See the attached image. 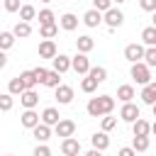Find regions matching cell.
Masks as SVG:
<instances>
[{"label": "cell", "mask_w": 156, "mask_h": 156, "mask_svg": "<svg viewBox=\"0 0 156 156\" xmlns=\"http://www.w3.org/2000/svg\"><path fill=\"white\" fill-rule=\"evenodd\" d=\"M115 110V98L112 95H100V98H93L88 102V112L93 117H100V115H110Z\"/></svg>", "instance_id": "6da1fadb"}, {"label": "cell", "mask_w": 156, "mask_h": 156, "mask_svg": "<svg viewBox=\"0 0 156 156\" xmlns=\"http://www.w3.org/2000/svg\"><path fill=\"white\" fill-rule=\"evenodd\" d=\"M132 78L136 80V83H141V85H149L151 83V71H149V66L146 63H132Z\"/></svg>", "instance_id": "7a4b0ae2"}, {"label": "cell", "mask_w": 156, "mask_h": 156, "mask_svg": "<svg viewBox=\"0 0 156 156\" xmlns=\"http://www.w3.org/2000/svg\"><path fill=\"white\" fill-rule=\"evenodd\" d=\"M144 56H146L144 46H139V44H127V46H124V58H129L132 63H139Z\"/></svg>", "instance_id": "3957f363"}, {"label": "cell", "mask_w": 156, "mask_h": 156, "mask_svg": "<svg viewBox=\"0 0 156 156\" xmlns=\"http://www.w3.org/2000/svg\"><path fill=\"white\" fill-rule=\"evenodd\" d=\"M71 68H73L76 73H90V61H88V56H85V54L73 56V58H71Z\"/></svg>", "instance_id": "277c9868"}, {"label": "cell", "mask_w": 156, "mask_h": 156, "mask_svg": "<svg viewBox=\"0 0 156 156\" xmlns=\"http://www.w3.org/2000/svg\"><path fill=\"white\" fill-rule=\"evenodd\" d=\"M119 117H122L124 122H136V119H139V107H136L134 102H124L122 110H119Z\"/></svg>", "instance_id": "5b68a950"}, {"label": "cell", "mask_w": 156, "mask_h": 156, "mask_svg": "<svg viewBox=\"0 0 156 156\" xmlns=\"http://www.w3.org/2000/svg\"><path fill=\"white\" fill-rule=\"evenodd\" d=\"M39 56L41 58H56L58 54H56V44H54V39H44L41 44H39Z\"/></svg>", "instance_id": "8992f818"}, {"label": "cell", "mask_w": 156, "mask_h": 156, "mask_svg": "<svg viewBox=\"0 0 156 156\" xmlns=\"http://www.w3.org/2000/svg\"><path fill=\"white\" fill-rule=\"evenodd\" d=\"M61 151H63L66 156H78V154H80V141L73 139V136H68V139L61 141Z\"/></svg>", "instance_id": "52a82bcc"}, {"label": "cell", "mask_w": 156, "mask_h": 156, "mask_svg": "<svg viewBox=\"0 0 156 156\" xmlns=\"http://www.w3.org/2000/svg\"><path fill=\"white\" fill-rule=\"evenodd\" d=\"M105 22H107V27H112V29H117L122 22H124V15H122V10H107L105 12Z\"/></svg>", "instance_id": "ba28073f"}, {"label": "cell", "mask_w": 156, "mask_h": 156, "mask_svg": "<svg viewBox=\"0 0 156 156\" xmlns=\"http://www.w3.org/2000/svg\"><path fill=\"white\" fill-rule=\"evenodd\" d=\"M73 132H76V122H73V119H61V122L56 124V134L63 136V139L73 136Z\"/></svg>", "instance_id": "9c48e42d"}, {"label": "cell", "mask_w": 156, "mask_h": 156, "mask_svg": "<svg viewBox=\"0 0 156 156\" xmlns=\"http://www.w3.org/2000/svg\"><path fill=\"white\" fill-rule=\"evenodd\" d=\"M56 100H58L61 105H68V102L73 100V88H71V85H58V88H56Z\"/></svg>", "instance_id": "30bf717a"}, {"label": "cell", "mask_w": 156, "mask_h": 156, "mask_svg": "<svg viewBox=\"0 0 156 156\" xmlns=\"http://www.w3.org/2000/svg\"><path fill=\"white\" fill-rule=\"evenodd\" d=\"M20 100H22V105H24L27 110H34L37 102H39V95H37V90H24V93L20 95Z\"/></svg>", "instance_id": "8fae6325"}, {"label": "cell", "mask_w": 156, "mask_h": 156, "mask_svg": "<svg viewBox=\"0 0 156 156\" xmlns=\"http://www.w3.org/2000/svg\"><path fill=\"white\" fill-rule=\"evenodd\" d=\"M58 117H61V115H58V110H56V107H46V110L41 112V122H44V124H49V127H51V124H58V122H61Z\"/></svg>", "instance_id": "7c38bea8"}, {"label": "cell", "mask_w": 156, "mask_h": 156, "mask_svg": "<svg viewBox=\"0 0 156 156\" xmlns=\"http://www.w3.org/2000/svg\"><path fill=\"white\" fill-rule=\"evenodd\" d=\"M141 100H144L146 105H154V102H156V80H151L149 85H144V90H141Z\"/></svg>", "instance_id": "4fadbf2b"}, {"label": "cell", "mask_w": 156, "mask_h": 156, "mask_svg": "<svg viewBox=\"0 0 156 156\" xmlns=\"http://www.w3.org/2000/svg\"><path fill=\"white\" fill-rule=\"evenodd\" d=\"M83 22H85L88 27H98V24L102 22V15H100V10H95V7H93V10H88V12L83 15Z\"/></svg>", "instance_id": "5bb4252c"}, {"label": "cell", "mask_w": 156, "mask_h": 156, "mask_svg": "<svg viewBox=\"0 0 156 156\" xmlns=\"http://www.w3.org/2000/svg\"><path fill=\"white\" fill-rule=\"evenodd\" d=\"M20 122H22V127H29V129H34L37 124H41V122H39V115H37L34 110H27V112L22 115Z\"/></svg>", "instance_id": "9a60e30c"}, {"label": "cell", "mask_w": 156, "mask_h": 156, "mask_svg": "<svg viewBox=\"0 0 156 156\" xmlns=\"http://www.w3.org/2000/svg\"><path fill=\"white\" fill-rule=\"evenodd\" d=\"M93 149H98V151H102V149H107L110 146V136L105 134V132H98V134H93Z\"/></svg>", "instance_id": "2e32d148"}, {"label": "cell", "mask_w": 156, "mask_h": 156, "mask_svg": "<svg viewBox=\"0 0 156 156\" xmlns=\"http://www.w3.org/2000/svg\"><path fill=\"white\" fill-rule=\"evenodd\" d=\"M71 68V58L68 56H63V54H58L56 58H54V71H58V73H66Z\"/></svg>", "instance_id": "e0dca14e"}, {"label": "cell", "mask_w": 156, "mask_h": 156, "mask_svg": "<svg viewBox=\"0 0 156 156\" xmlns=\"http://www.w3.org/2000/svg\"><path fill=\"white\" fill-rule=\"evenodd\" d=\"M93 46H95V41H93L90 37H78V39H76V49H78L80 54H88Z\"/></svg>", "instance_id": "ac0fdd59"}, {"label": "cell", "mask_w": 156, "mask_h": 156, "mask_svg": "<svg viewBox=\"0 0 156 156\" xmlns=\"http://www.w3.org/2000/svg\"><path fill=\"white\" fill-rule=\"evenodd\" d=\"M149 132H151V124L146 119H136L134 122V136H149Z\"/></svg>", "instance_id": "d6986e66"}, {"label": "cell", "mask_w": 156, "mask_h": 156, "mask_svg": "<svg viewBox=\"0 0 156 156\" xmlns=\"http://www.w3.org/2000/svg\"><path fill=\"white\" fill-rule=\"evenodd\" d=\"M61 27H63V29H68V32H71V29H76V27H78V17H76L73 12H66V15L61 17Z\"/></svg>", "instance_id": "ffe728a7"}, {"label": "cell", "mask_w": 156, "mask_h": 156, "mask_svg": "<svg viewBox=\"0 0 156 156\" xmlns=\"http://www.w3.org/2000/svg\"><path fill=\"white\" fill-rule=\"evenodd\" d=\"M20 78L24 80L27 90H34V85L39 83V80H37V76H34V68H32V71H22V73H20Z\"/></svg>", "instance_id": "44dd1931"}, {"label": "cell", "mask_w": 156, "mask_h": 156, "mask_svg": "<svg viewBox=\"0 0 156 156\" xmlns=\"http://www.w3.org/2000/svg\"><path fill=\"white\" fill-rule=\"evenodd\" d=\"M117 98H119L122 102H132V98H134V88H132V85H119V88H117Z\"/></svg>", "instance_id": "7402d4cb"}, {"label": "cell", "mask_w": 156, "mask_h": 156, "mask_svg": "<svg viewBox=\"0 0 156 156\" xmlns=\"http://www.w3.org/2000/svg\"><path fill=\"white\" fill-rule=\"evenodd\" d=\"M34 136H37V141H46L49 136H51V129H49V124H37L34 127Z\"/></svg>", "instance_id": "603a6c76"}, {"label": "cell", "mask_w": 156, "mask_h": 156, "mask_svg": "<svg viewBox=\"0 0 156 156\" xmlns=\"http://www.w3.org/2000/svg\"><path fill=\"white\" fill-rule=\"evenodd\" d=\"M141 39H144V44H149V46H156V27L151 24V27L141 29Z\"/></svg>", "instance_id": "cb8c5ba5"}, {"label": "cell", "mask_w": 156, "mask_h": 156, "mask_svg": "<svg viewBox=\"0 0 156 156\" xmlns=\"http://www.w3.org/2000/svg\"><path fill=\"white\" fill-rule=\"evenodd\" d=\"M34 17H37L34 5H22V10H20V20H22V22H29V20H34Z\"/></svg>", "instance_id": "d4e9b609"}, {"label": "cell", "mask_w": 156, "mask_h": 156, "mask_svg": "<svg viewBox=\"0 0 156 156\" xmlns=\"http://www.w3.org/2000/svg\"><path fill=\"white\" fill-rule=\"evenodd\" d=\"M12 32H15V37H29V34H32V27H29V22H22V20H20Z\"/></svg>", "instance_id": "484cf974"}, {"label": "cell", "mask_w": 156, "mask_h": 156, "mask_svg": "<svg viewBox=\"0 0 156 156\" xmlns=\"http://www.w3.org/2000/svg\"><path fill=\"white\" fill-rule=\"evenodd\" d=\"M44 85H49V88H58V85H61V73L51 68L49 76H46V80H44Z\"/></svg>", "instance_id": "4316f807"}, {"label": "cell", "mask_w": 156, "mask_h": 156, "mask_svg": "<svg viewBox=\"0 0 156 156\" xmlns=\"http://www.w3.org/2000/svg\"><path fill=\"white\" fill-rule=\"evenodd\" d=\"M24 90H27V85H24V80H22L20 76L10 80V93H15V95H22Z\"/></svg>", "instance_id": "83f0119b"}, {"label": "cell", "mask_w": 156, "mask_h": 156, "mask_svg": "<svg viewBox=\"0 0 156 156\" xmlns=\"http://www.w3.org/2000/svg\"><path fill=\"white\" fill-rule=\"evenodd\" d=\"M56 32H58V27H56V24H41V27H39V34H41L44 39H54V37H56Z\"/></svg>", "instance_id": "f1b7e54d"}, {"label": "cell", "mask_w": 156, "mask_h": 156, "mask_svg": "<svg viewBox=\"0 0 156 156\" xmlns=\"http://www.w3.org/2000/svg\"><path fill=\"white\" fill-rule=\"evenodd\" d=\"M88 76H90V78H95L98 83H102V80L107 78V71H105L102 66H95V68H90V73H88Z\"/></svg>", "instance_id": "f546056e"}, {"label": "cell", "mask_w": 156, "mask_h": 156, "mask_svg": "<svg viewBox=\"0 0 156 156\" xmlns=\"http://www.w3.org/2000/svg\"><path fill=\"white\" fill-rule=\"evenodd\" d=\"M12 41H15V32H2V34H0V46H2V49H10Z\"/></svg>", "instance_id": "4dcf8cb0"}, {"label": "cell", "mask_w": 156, "mask_h": 156, "mask_svg": "<svg viewBox=\"0 0 156 156\" xmlns=\"http://www.w3.org/2000/svg\"><path fill=\"white\" fill-rule=\"evenodd\" d=\"M95 88H98V80H95V78H90V76L83 78V83H80V90H83V93H93Z\"/></svg>", "instance_id": "1f68e13d"}, {"label": "cell", "mask_w": 156, "mask_h": 156, "mask_svg": "<svg viewBox=\"0 0 156 156\" xmlns=\"http://www.w3.org/2000/svg\"><path fill=\"white\" fill-rule=\"evenodd\" d=\"M132 146H134L136 151H146V149H149V136H134Z\"/></svg>", "instance_id": "d6a6232c"}, {"label": "cell", "mask_w": 156, "mask_h": 156, "mask_svg": "<svg viewBox=\"0 0 156 156\" xmlns=\"http://www.w3.org/2000/svg\"><path fill=\"white\" fill-rule=\"evenodd\" d=\"M39 24H54V12L51 10H41L39 12Z\"/></svg>", "instance_id": "836d02e7"}, {"label": "cell", "mask_w": 156, "mask_h": 156, "mask_svg": "<svg viewBox=\"0 0 156 156\" xmlns=\"http://www.w3.org/2000/svg\"><path fill=\"white\" fill-rule=\"evenodd\" d=\"M144 58H146V66H149V68H151V66H156V46H149Z\"/></svg>", "instance_id": "e575fe53"}, {"label": "cell", "mask_w": 156, "mask_h": 156, "mask_svg": "<svg viewBox=\"0 0 156 156\" xmlns=\"http://www.w3.org/2000/svg\"><path fill=\"white\" fill-rule=\"evenodd\" d=\"M115 127H117V119H115V117H110V115L102 117V132H110V129H115Z\"/></svg>", "instance_id": "d590c367"}, {"label": "cell", "mask_w": 156, "mask_h": 156, "mask_svg": "<svg viewBox=\"0 0 156 156\" xmlns=\"http://www.w3.org/2000/svg\"><path fill=\"white\" fill-rule=\"evenodd\" d=\"M10 107H12V98H10L7 93H5V95H0V110H2V112H7Z\"/></svg>", "instance_id": "8d00e7d4"}, {"label": "cell", "mask_w": 156, "mask_h": 156, "mask_svg": "<svg viewBox=\"0 0 156 156\" xmlns=\"http://www.w3.org/2000/svg\"><path fill=\"white\" fill-rule=\"evenodd\" d=\"M93 2H95V10H100V12H102V10H105V12L112 10V0H93Z\"/></svg>", "instance_id": "74e56055"}, {"label": "cell", "mask_w": 156, "mask_h": 156, "mask_svg": "<svg viewBox=\"0 0 156 156\" xmlns=\"http://www.w3.org/2000/svg\"><path fill=\"white\" fill-rule=\"evenodd\" d=\"M139 7L146 12H156V0H139Z\"/></svg>", "instance_id": "f35d334b"}, {"label": "cell", "mask_w": 156, "mask_h": 156, "mask_svg": "<svg viewBox=\"0 0 156 156\" xmlns=\"http://www.w3.org/2000/svg\"><path fill=\"white\" fill-rule=\"evenodd\" d=\"M5 10H7V12H17V10H22V7H20V0H5Z\"/></svg>", "instance_id": "ab89813d"}, {"label": "cell", "mask_w": 156, "mask_h": 156, "mask_svg": "<svg viewBox=\"0 0 156 156\" xmlns=\"http://www.w3.org/2000/svg\"><path fill=\"white\" fill-rule=\"evenodd\" d=\"M32 156H51V149L41 144V146H37V149H34V154H32Z\"/></svg>", "instance_id": "60d3db41"}, {"label": "cell", "mask_w": 156, "mask_h": 156, "mask_svg": "<svg viewBox=\"0 0 156 156\" xmlns=\"http://www.w3.org/2000/svg\"><path fill=\"white\" fill-rule=\"evenodd\" d=\"M34 76H37V80H39V83H44V80H46V76H49V71H46V68H34Z\"/></svg>", "instance_id": "b9f144b4"}, {"label": "cell", "mask_w": 156, "mask_h": 156, "mask_svg": "<svg viewBox=\"0 0 156 156\" xmlns=\"http://www.w3.org/2000/svg\"><path fill=\"white\" fill-rule=\"evenodd\" d=\"M117 156H136V149L134 146H124V149H119Z\"/></svg>", "instance_id": "7bdbcfd3"}, {"label": "cell", "mask_w": 156, "mask_h": 156, "mask_svg": "<svg viewBox=\"0 0 156 156\" xmlns=\"http://www.w3.org/2000/svg\"><path fill=\"white\" fill-rule=\"evenodd\" d=\"M5 66H7V56L2 54V56H0V68H5Z\"/></svg>", "instance_id": "ee69618b"}, {"label": "cell", "mask_w": 156, "mask_h": 156, "mask_svg": "<svg viewBox=\"0 0 156 156\" xmlns=\"http://www.w3.org/2000/svg\"><path fill=\"white\" fill-rule=\"evenodd\" d=\"M85 156H102V154H100V151H98V149H93V151H88V154H85Z\"/></svg>", "instance_id": "f6af8a7d"}, {"label": "cell", "mask_w": 156, "mask_h": 156, "mask_svg": "<svg viewBox=\"0 0 156 156\" xmlns=\"http://www.w3.org/2000/svg\"><path fill=\"white\" fill-rule=\"evenodd\" d=\"M151 110H154V117H156V102H154V105H151Z\"/></svg>", "instance_id": "bcb514c9"}, {"label": "cell", "mask_w": 156, "mask_h": 156, "mask_svg": "<svg viewBox=\"0 0 156 156\" xmlns=\"http://www.w3.org/2000/svg\"><path fill=\"white\" fill-rule=\"evenodd\" d=\"M151 132H154V134H156V122H154V124H151Z\"/></svg>", "instance_id": "7dc6e473"}, {"label": "cell", "mask_w": 156, "mask_h": 156, "mask_svg": "<svg viewBox=\"0 0 156 156\" xmlns=\"http://www.w3.org/2000/svg\"><path fill=\"white\" fill-rule=\"evenodd\" d=\"M151 20H154V27H156V12H154V17H151Z\"/></svg>", "instance_id": "c3c4849f"}, {"label": "cell", "mask_w": 156, "mask_h": 156, "mask_svg": "<svg viewBox=\"0 0 156 156\" xmlns=\"http://www.w3.org/2000/svg\"><path fill=\"white\" fill-rule=\"evenodd\" d=\"M41 2H51V0H41Z\"/></svg>", "instance_id": "681fc988"}, {"label": "cell", "mask_w": 156, "mask_h": 156, "mask_svg": "<svg viewBox=\"0 0 156 156\" xmlns=\"http://www.w3.org/2000/svg\"><path fill=\"white\" fill-rule=\"evenodd\" d=\"M117 2H124V0H117Z\"/></svg>", "instance_id": "f907efd6"}]
</instances>
